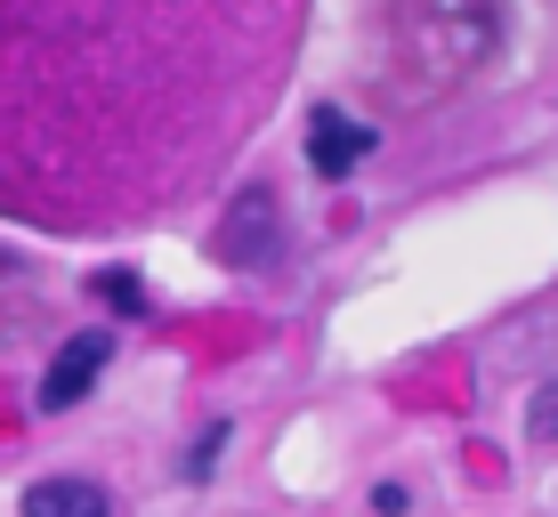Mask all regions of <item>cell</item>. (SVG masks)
<instances>
[{"instance_id": "obj_1", "label": "cell", "mask_w": 558, "mask_h": 517, "mask_svg": "<svg viewBox=\"0 0 558 517\" xmlns=\"http://www.w3.org/2000/svg\"><path fill=\"white\" fill-rule=\"evenodd\" d=\"M106 364H113V332H98V323H89V332H73L65 348L49 356V372H41V413H73V405L106 380Z\"/></svg>"}, {"instance_id": "obj_2", "label": "cell", "mask_w": 558, "mask_h": 517, "mask_svg": "<svg viewBox=\"0 0 558 517\" xmlns=\"http://www.w3.org/2000/svg\"><path fill=\"white\" fill-rule=\"evenodd\" d=\"M373 146L380 138L356 122L349 106H316V113H307V170H316V179H356Z\"/></svg>"}, {"instance_id": "obj_3", "label": "cell", "mask_w": 558, "mask_h": 517, "mask_svg": "<svg viewBox=\"0 0 558 517\" xmlns=\"http://www.w3.org/2000/svg\"><path fill=\"white\" fill-rule=\"evenodd\" d=\"M276 195H243L235 202V219H227V235H219V259H235V267H259L267 251H276V235H283V219H276Z\"/></svg>"}, {"instance_id": "obj_4", "label": "cell", "mask_w": 558, "mask_h": 517, "mask_svg": "<svg viewBox=\"0 0 558 517\" xmlns=\"http://www.w3.org/2000/svg\"><path fill=\"white\" fill-rule=\"evenodd\" d=\"M25 517H113L98 477H41L25 485Z\"/></svg>"}, {"instance_id": "obj_5", "label": "cell", "mask_w": 558, "mask_h": 517, "mask_svg": "<svg viewBox=\"0 0 558 517\" xmlns=\"http://www.w3.org/2000/svg\"><path fill=\"white\" fill-rule=\"evenodd\" d=\"M526 445H558V372L526 396Z\"/></svg>"}, {"instance_id": "obj_6", "label": "cell", "mask_w": 558, "mask_h": 517, "mask_svg": "<svg viewBox=\"0 0 558 517\" xmlns=\"http://www.w3.org/2000/svg\"><path fill=\"white\" fill-rule=\"evenodd\" d=\"M98 299H106L113 316H146V283L130 275V267H106V275H98Z\"/></svg>"}, {"instance_id": "obj_7", "label": "cell", "mask_w": 558, "mask_h": 517, "mask_svg": "<svg viewBox=\"0 0 558 517\" xmlns=\"http://www.w3.org/2000/svg\"><path fill=\"white\" fill-rule=\"evenodd\" d=\"M227 436H235V420H210V429L195 436V445H186V477H195V485H203V477H210V469H219V453H227Z\"/></svg>"}, {"instance_id": "obj_8", "label": "cell", "mask_w": 558, "mask_h": 517, "mask_svg": "<svg viewBox=\"0 0 558 517\" xmlns=\"http://www.w3.org/2000/svg\"><path fill=\"white\" fill-rule=\"evenodd\" d=\"M373 509H380V517H405L413 493H405V485H373Z\"/></svg>"}]
</instances>
